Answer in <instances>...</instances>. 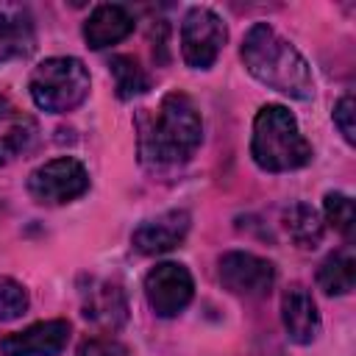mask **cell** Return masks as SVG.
Listing matches in <instances>:
<instances>
[{
	"mask_svg": "<svg viewBox=\"0 0 356 356\" xmlns=\"http://www.w3.org/2000/svg\"><path fill=\"white\" fill-rule=\"evenodd\" d=\"M228 39V28L220 19V14H214L206 6H195L184 14L181 22V56L186 61V67L192 70H209L214 67L220 50L225 47Z\"/></svg>",
	"mask_w": 356,
	"mask_h": 356,
	"instance_id": "8992f818",
	"label": "cell"
},
{
	"mask_svg": "<svg viewBox=\"0 0 356 356\" xmlns=\"http://www.w3.org/2000/svg\"><path fill=\"white\" fill-rule=\"evenodd\" d=\"M131 31H134V14L120 3H103L83 22V42L92 50H103L122 42Z\"/></svg>",
	"mask_w": 356,
	"mask_h": 356,
	"instance_id": "5bb4252c",
	"label": "cell"
},
{
	"mask_svg": "<svg viewBox=\"0 0 356 356\" xmlns=\"http://www.w3.org/2000/svg\"><path fill=\"white\" fill-rule=\"evenodd\" d=\"M67 320H39L0 339L3 356H58L70 342Z\"/></svg>",
	"mask_w": 356,
	"mask_h": 356,
	"instance_id": "30bf717a",
	"label": "cell"
},
{
	"mask_svg": "<svg viewBox=\"0 0 356 356\" xmlns=\"http://www.w3.org/2000/svg\"><path fill=\"white\" fill-rule=\"evenodd\" d=\"M89 70L75 56H50L39 61L28 78L31 100L47 114L75 111L89 97Z\"/></svg>",
	"mask_w": 356,
	"mask_h": 356,
	"instance_id": "277c9868",
	"label": "cell"
},
{
	"mask_svg": "<svg viewBox=\"0 0 356 356\" xmlns=\"http://www.w3.org/2000/svg\"><path fill=\"white\" fill-rule=\"evenodd\" d=\"M28 289L14 278H0V323H11L28 312Z\"/></svg>",
	"mask_w": 356,
	"mask_h": 356,
	"instance_id": "ffe728a7",
	"label": "cell"
},
{
	"mask_svg": "<svg viewBox=\"0 0 356 356\" xmlns=\"http://www.w3.org/2000/svg\"><path fill=\"white\" fill-rule=\"evenodd\" d=\"M108 70H111L114 89H117L120 100H134V97H139L150 89V78L134 56H111Z\"/></svg>",
	"mask_w": 356,
	"mask_h": 356,
	"instance_id": "e0dca14e",
	"label": "cell"
},
{
	"mask_svg": "<svg viewBox=\"0 0 356 356\" xmlns=\"http://www.w3.org/2000/svg\"><path fill=\"white\" fill-rule=\"evenodd\" d=\"M89 189L86 167L72 156H58L39 164L28 175V192L42 206H64L78 200Z\"/></svg>",
	"mask_w": 356,
	"mask_h": 356,
	"instance_id": "5b68a950",
	"label": "cell"
},
{
	"mask_svg": "<svg viewBox=\"0 0 356 356\" xmlns=\"http://www.w3.org/2000/svg\"><path fill=\"white\" fill-rule=\"evenodd\" d=\"M239 56L245 70L267 89H275L292 100L314 97V75L309 61L273 25L253 22L242 39Z\"/></svg>",
	"mask_w": 356,
	"mask_h": 356,
	"instance_id": "7a4b0ae2",
	"label": "cell"
},
{
	"mask_svg": "<svg viewBox=\"0 0 356 356\" xmlns=\"http://www.w3.org/2000/svg\"><path fill=\"white\" fill-rule=\"evenodd\" d=\"M281 225L286 231V236L303 248V250H312L323 242V234H325V225H323V217L317 209H312L309 203L303 200H295L289 203L284 211H281Z\"/></svg>",
	"mask_w": 356,
	"mask_h": 356,
	"instance_id": "9a60e30c",
	"label": "cell"
},
{
	"mask_svg": "<svg viewBox=\"0 0 356 356\" xmlns=\"http://www.w3.org/2000/svg\"><path fill=\"white\" fill-rule=\"evenodd\" d=\"M203 142V120L197 106L184 92L161 97L159 108L139 117V159L147 167L186 164Z\"/></svg>",
	"mask_w": 356,
	"mask_h": 356,
	"instance_id": "6da1fadb",
	"label": "cell"
},
{
	"mask_svg": "<svg viewBox=\"0 0 356 356\" xmlns=\"http://www.w3.org/2000/svg\"><path fill=\"white\" fill-rule=\"evenodd\" d=\"M33 142H36V122L31 117H11V122L0 134V167L28 153Z\"/></svg>",
	"mask_w": 356,
	"mask_h": 356,
	"instance_id": "ac0fdd59",
	"label": "cell"
},
{
	"mask_svg": "<svg viewBox=\"0 0 356 356\" xmlns=\"http://www.w3.org/2000/svg\"><path fill=\"white\" fill-rule=\"evenodd\" d=\"M323 211H325V220H328L345 239H353V234H356V211H353L350 195H345V192H325V197H323Z\"/></svg>",
	"mask_w": 356,
	"mask_h": 356,
	"instance_id": "d6986e66",
	"label": "cell"
},
{
	"mask_svg": "<svg viewBox=\"0 0 356 356\" xmlns=\"http://www.w3.org/2000/svg\"><path fill=\"white\" fill-rule=\"evenodd\" d=\"M8 117H11V106H8L6 95H0V122H3V120H8Z\"/></svg>",
	"mask_w": 356,
	"mask_h": 356,
	"instance_id": "603a6c76",
	"label": "cell"
},
{
	"mask_svg": "<svg viewBox=\"0 0 356 356\" xmlns=\"http://www.w3.org/2000/svg\"><path fill=\"white\" fill-rule=\"evenodd\" d=\"M250 156L264 172H289L312 161V145L286 106L264 103L253 117Z\"/></svg>",
	"mask_w": 356,
	"mask_h": 356,
	"instance_id": "3957f363",
	"label": "cell"
},
{
	"mask_svg": "<svg viewBox=\"0 0 356 356\" xmlns=\"http://www.w3.org/2000/svg\"><path fill=\"white\" fill-rule=\"evenodd\" d=\"M189 225H192L189 211L170 209V211H161V214L139 222L131 234V245L142 256H159V253H167V250L178 248L186 239Z\"/></svg>",
	"mask_w": 356,
	"mask_h": 356,
	"instance_id": "9c48e42d",
	"label": "cell"
},
{
	"mask_svg": "<svg viewBox=\"0 0 356 356\" xmlns=\"http://www.w3.org/2000/svg\"><path fill=\"white\" fill-rule=\"evenodd\" d=\"M36 47L33 17L25 6L0 3V64L31 56Z\"/></svg>",
	"mask_w": 356,
	"mask_h": 356,
	"instance_id": "4fadbf2b",
	"label": "cell"
},
{
	"mask_svg": "<svg viewBox=\"0 0 356 356\" xmlns=\"http://www.w3.org/2000/svg\"><path fill=\"white\" fill-rule=\"evenodd\" d=\"M217 278L222 289L239 298H264L275 281V264L248 253V250H228L217 261Z\"/></svg>",
	"mask_w": 356,
	"mask_h": 356,
	"instance_id": "52a82bcc",
	"label": "cell"
},
{
	"mask_svg": "<svg viewBox=\"0 0 356 356\" xmlns=\"http://www.w3.org/2000/svg\"><path fill=\"white\" fill-rule=\"evenodd\" d=\"M145 298L153 314L178 317L195 298L192 273L178 261H161L145 275Z\"/></svg>",
	"mask_w": 356,
	"mask_h": 356,
	"instance_id": "ba28073f",
	"label": "cell"
},
{
	"mask_svg": "<svg viewBox=\"0 0 356 356\" xmlns=\"http://www.w3.org/2000/svg\"><path fill=\"white\" fill-rule=\"evenodd\" d=\"M281 323L295 345H312L320 337L323 320L312 292L303 284H289L281 295Z\"/></svg>",
	"mask_w": 356,
	"mask_h": 356,
	"instance_id": "7c38bea8",
	"label": "cell"
},
{
	"mask_svg": "<svg viewBox=\"0 0 356 356\" xmlns=\"http://www.w3.org/2000/svg\"><path fill=\"white\" fill-rule=\"evenodd\" d=\"M78 356H128V348L114 337H86L78 345Z\"/></svg>",
	"mask_w": 356,
	"mask_h": 356,
	"instance_id": "7402d4cb",
	"label": "cell"
},
{
	"mask_svg": "<svg viewBox=\"0 0 356 356\" xmlns=\"http://www.w3.org/2000/svg\"><path fill=\"white\" fill-rule=\"evenodd\" d=\"M353 117H356V103H353L350 95H342L337 100V106H334V125H337V131L342 134V139L348 145L356 142V122H353Z\"/></svg>",
	"mask_w": 356,
	"mask_h": 356,
	"instance_id": "44dd1931",
	"label": "cell"
},
{
	"mask_svg": "<svg viewBox=\"0 0 356 356\" xmlns=\"http://www.w3.org/2000/svg\"><path fill=\"white\" fill-rule=\"evenodd\" d=\"M356 284V259L350 250L328 253L317 267V286L325 295H348Z\"/></svg>",
	"mask_w": 356,
	"mask_h": 356,
	"instance_id": "2e32d148",
	"label": "cell"
},
{
	"mask_svg": "<svg viewBox=\"0 0 356 356\" xmlns=\"http://www.w3.org/2000/svg\"><path fill=\"white\" fill-rule=\"evenodd\" d=\"M81 312L89 323L106 331H117L128 320V300L117 281L89 278V286L81 289Z\"/></svg>",
	"mask_w": 356,
	"mask_h": 356,
	"instance_id": "8fae6325",
	"label": "cell"
}]
</instances>
